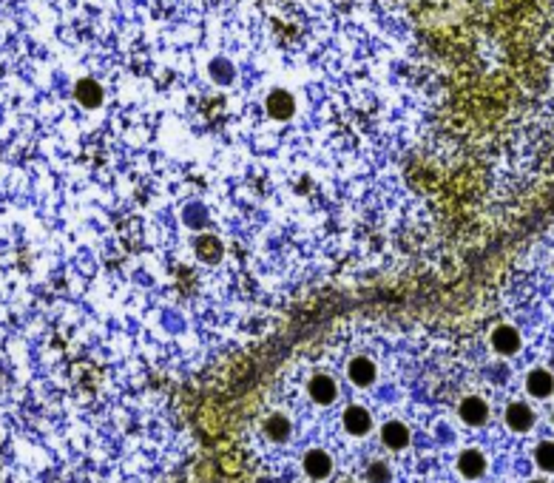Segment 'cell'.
I'll return each instance as SVG.
<instances>
[{"label":"cell","instance_id":"obj_1","mask_svg":"<svg viewBox=\"0 0 554 483\" xmlns=\"http://www.w3.org/2000/svg\"><path fill=\"white\" fill-rule=\"evenodd\" d=\"M293 97L288 94V91H273L270 97H267V111H270V117H276V120H288V117H293Z\"/></svg>","mask_w":554,"mask_h":483},{"label":"cell","instance_id":"obj_2","mask_svg":"<svg viewBox=\"0 0 554 483\" xmlns=\"http://www.w3.org/2000/svg\"><path fill=\"white\" fill-rule=\"evenodd\" d=\"M77 94H80V100H83L89 108H97V105L103 103V91H100V86H97V83H91V80H83V83L77 86Z\"/></svg>","mask_w":554,"mask_h":483}]
</instances>
